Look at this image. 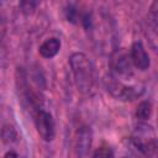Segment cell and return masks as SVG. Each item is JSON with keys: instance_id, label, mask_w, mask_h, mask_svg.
<instances>
[{"instance_id": "obj_7", "label": "cell", "mask_w": 158, "mask_h": 158, "mask_svg": "<svg viewBox=\"0 0 158 158\" xmlns=\"http://www.w3.org/2000/svg\"><path fill=\"white\" fill-rule=\"evenodd\" d=\"M91 158H115V156H114V151L111 149L110 146L102 144L94 151Z\"/></svg>"}, {"instance_id": "obj_8", "label": "cell", "mask_w": 158, "mask_h": 158, "mask_svg": "<svg viewBox=\"0 0 158 158\" xmlns=\"http://www.w3.org/2000/svg\"><path fill=\"white\" fill-rule=\"evenodd\" d=\"M4 158H19V156H17L16 152H14V151H9V152L4 156Z\"/></svg>"}, {"instance_id": "obj_6", "label": "cell", "mask_w": 158, "mask_h": 158, "mask_svg": "<svg viewBox=\"0 0 158 158\" xmlns=\"http://www.w3.org/2000/svg\"><path fill=\"white\" fill-rule=\"evenodd\" d=\"M151 114H152V105H151L149 101H142L137 106V110H136L137 118H139L142 121L148 120L151 117Z\"/></svg>"}, {"instance_id": "obj_4", "label": "cell", "mask_w": 158, "mask_h": 158, "mask_svg": "<svg viewBox=\"0 0 158 158\" xmlns=\"http://www.w3.org/2000/svg\"><path fill=\"white\" fill-rule=\"evenodd\" d=\"M130 60L131 63L139 70H147L151 65V60H149V56L146 51V48L143 47L142 42H133L130 49Z\"/></svg>"}, {"instance_id": "obj_1", "label": "cell", "mask_w": 158, "mask_h": 158, "mask_svg": "<svg viewBox=\"0 0 158 158\" xmlns=\"http://www.w3.org/2000/svg\"><path fill=\"white\" fill-rule=\"evenodd\" d=\"M75 85L80 93L88 94L94 84V68L84 53H74L69 59Z\"/></svg>"}, {"instance_id": "obj_5", "label": "cell", "mask_w": 158, "mask_h": 158, "mask_svg": "<svg viewBox=\"0 0 158 158\" xmlns=\"http://www.w3.org/2000/svg\"><path fill=\"white\" fill-rule=\"evenodd\" d=\"M60 49V41L57 37H51L46 40L38 48L40 54L43 58H53Z\"/></svg>"}, {"instance_id": "obj_2", "label": "cell", "mask_w": 158, "mask_h": 158, "mask_svg": "<svg viewBox=\"0 0 158 158\" xmlns=\"http://www.w3.org/2000/svg\"><path fill=\"white\" fill-rule=\"evenodd\" d=\"M135 146L148 158L156 156L157 141L153 128L148 125H139L132 138Z\"/></svg>"}, {"instance_id": "obj_3", "label": "cell", "mask_w": 158, "mask_h": 158, "mask_svg": "<svg viewBox=\"0 0 158 158\" xmlns=\"http://www.w3.org/2000/svg\"><path fill=\"white\" fill-rule=\"evenodd\" d=\"M35 126L40 137L46 141L51 142L56 136V125L52 115L43 109H40L35 112Z\"/></svg>"}]
</instances>
